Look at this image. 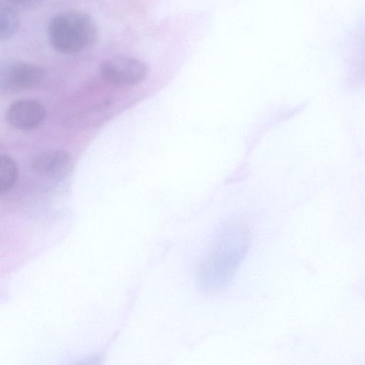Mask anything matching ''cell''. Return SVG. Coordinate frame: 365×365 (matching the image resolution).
<instances>
[{
    "instance_id": "obj_1",
    "label": "cell",
    "mask_w": 365,
    "mask_h": 365,
    "mask_svg": "<svg viewBox=\"0 0 365 365\" xmlns=\"http://www.w3.org/2000/svg\"><path fill=\"white\" fill-rule=\"evenodd\" d=\"M250 241V232L241 222H229L217 231L202 266L203 283L208 290L222 291L232 282Z\"/></svg>"
},
{
    "instance_id": "obj_2",
    "label": "cell",
    "mask_w": 365,
    "mask_h": 365,
    "mask_svg": "<svg viewBox=\"0 0 365 365\" xmlns=\"http://www.w3.org/2000/svg\"><path fill=\"white\" fill-rule=\"evenodd\" d=\"M52 46L58 52L71 54L93 46L98 38L93 20L86 13L70 11L53 18L48 26Z\"/></svg>"
},
{
    "instance_id": "obj_3",
    "label": "cell",
    "mask_w": 365,
    "mask_h": 365,
    "mask_svg": "<svg viewBox=\"0 0 365 365\" xmlns=\"http://www.w3.org/2000/svg\"><path fill=\"white\" fill-rule=\"evenodd\" d=\"M149 68L141 60L127 56L105 59L100 65V73L106 82L118 86H134L148 76Z\"/></svg>"
},
{
    "instance_id": "obj_4",
    "label": "cell",
    "mask_w": 365,
    "mask_h": 365,
    "mask_svg": "<svg viewBox=\"0 0 365 365\" xmlns=\"http://www.w3.org/2000/svg\"><path fill=\"white\" fill-rule=\"evenodd\" d=\"M45 71L38 66L24 61L6 63L0 68V92L12 93L37 86Z\"/></svg>"
},
{
    "instance_id": "obj_5",
    "label": "cell",
    "mask_w": 365,
    "mask_h": 365,
    "mask_svg": "<svg viewBox=\"0 0 365 365\" xmlns=\"http://www.w3.org/2000/svg\"><path fill=\"white\" fill-rule=\"evenodd\" d=\"M43 106L31 99H21L13 103L8 109L9 123L19 130H31L40 125L44 120Z\"/></svg>"
},
{
    "instance_id": "obj_6",
    "label": "cell",
    "mask_w": 365,
    "mask_h": 365,
    "mask_svg": "<svg viewBox=\"0 0 365 365\" xmlns=\"http://www.w3.org/2000/svg\"><path fill=\"white\" fill-rule=\"evenodd\" d=\"M69 161L70 157L66 151L51 150L36 156L32 166L37 173L44 176L53 177L63 172Z\"/></svg>"
},
{
    "instance_id": "obj_7",
    "label": "cell",
    "mask_w": 365,
    "mask_h": 365,
    "mask_svg": "<svg viewBox=\"0 0 365 365\" xmlns=\"http://www.w3.org/2000/svg\"><path fill=\"white\" fill-rule=\"evenodd\" d=\"M19 17L15 10L0 1V40L8 39L18 30Z\"/></svg>"
},
{
    "instance_id": "obj_8",
    "label": "cell",
    "mask_w": 365,
    "mask_h": 365,
    "mask_svg": "<svg viewBox=\"0 0 365 365\" xmlns=\"http://www.w3.org/2000/svg\"><path fill=\"white\" fill-rule=\"evenodd\" d=\"M18 168L12 158L0 155V195L9 191L16 182Z\"/></svg>"
},
{
    "instance_id": "obj_9",
    "label": "cell",
    "mask_w": 365,
    "mask_h": 365,
    "mask_svg": "<svg viewBox=\"0 0 365 365\" xmlns=\"http://www.w3.org/2000/svg\"><path fill=\"white\" fill-rule=\"evenodd\" d=\"M41 0H6L9 4L21 7H28L36 4Z\"/></svg>"
}]
</instances>
